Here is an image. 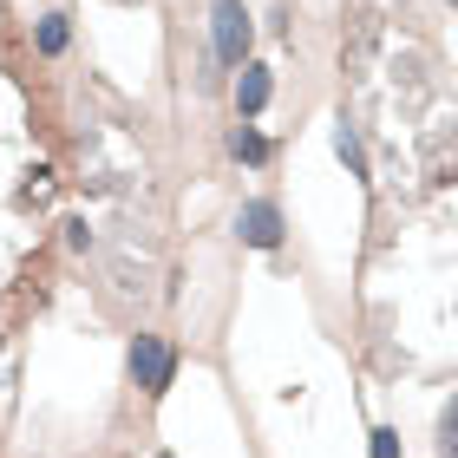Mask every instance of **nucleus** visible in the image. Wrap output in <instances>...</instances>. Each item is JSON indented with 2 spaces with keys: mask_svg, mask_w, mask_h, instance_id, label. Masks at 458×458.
Here are the masks:
<instances>
[{
  "mask_svg": "<svg viewBox=\"0 0 458 458\" xmlns=\"http://www.w3.org/2000/svg\"><path fill=\"white\" fill-rule=\"evenodd\" d=\"M229 157H242V164H262V157H268V138L256 131V124H236V131H229Z\"/></svg>",
  "mask_w": 458,
  "mask_h": 458,
  "instance_id": "obj_5",
  "label": "nucleus"
},
{
  "mask_svg": "<svg viewBox=\"0 0 458 458\" xmlns=\"http://www.w3.org/2000/svg\"><path fill=\"white\" fill-rule=\"evenodd\" d=\"M39 53H66V13H47V20H39Z\"/></svg>",
  "mask_w": 458,
  "mask_h": 458,
  "instance_id": "obj_7",
  "label": "nucleus"
},
{
  "mask_svg": "<svg viewBox=\"0 0 458 458\" xmlns=\"http://www.w3.org/2000/svg\"><path fill=\"white\" fill-rule=\"evenodd\" d=\"M118 7H138V0H118Z\"/></svg>",
  "mask_w": 458,
  "mask_h": 458,
  "instance_id": "obj_11",
  "label": "nucleus"
},
{
  "mask_svg": "<svg viewBox=\"0 0 458 458\" xmlns=\"http://www.w3.org/2000/svg\"><path fill=\"white\" fill-rule=\"evenodd\" d=\"M335 151L347 157L353 177H367V151H360V131H353V124H341V131H335Z\"/></svg>",
  "mask_w": 458,
  "mask_h": 458,
  "instance_id": "obj_6",
  "label": "nucleus"
},
{
  "mask_svg": "<svg viewBox=\"0 0 458 458\" xmlns=\"http://www.w3.org/2000/svg\"><path fill=\"white\" fill-rule=\"evenodd\" d=\"M131 380H138L144 393H164V386H171V347H164L157 335H138V341H131Z\"/></svg>",
  "mask_w": 458,
  "mask_h": 458,
  "instance_id": "obj_2",
  "label": "nucleus"
},
{
  "mask_svg": "<svg viewBox=\"0 0 458 458\" xmlns=\"http://www.w3.org/2000/svg\"><path fill=\"white\" fill-rule=\"evenodd\" d=\"M66 249H92V229L86 223H66Z\"/></svg>",
  "mask_w": 458,
  "mask_h": 458,
  "instance_id": "obj_10",
  "label": "nucleus"
},
{
  "mask_svg": "<svg viewBox=\"0 0 458 458\" xmlns=\"http://www.w3.org/2000/svg\"><path fill=\"white\" fill-rule=\"evenodd\" d=\"M216 59L223 66H242L249 59V13H242V0H216Z\"/></svg>",
  "mask_w": 458,
  "mask_h": 458,
  "instance_id": "obj_1",
  "label": "nucleus"
},
{
  "mask_svg": "<svg viewBox=\"0 0 458 458\" xmlns=\"http://www.w3.org/2000/svg\"><path fill=\"white\" fill-rule=\"evenodd\" d=\"M373 458H400V432H386V426L373 432Z\"/></svg>",
  "mask_w": 458,
  "mask_h": 458,
  "instance_id": "obj_9",
  "label": "nucleus"
},
{
  "mask_svg": "<svg viewBox=\"0 0 458 458\" xmlns=\"http://www.w3.org/2000/svg\"><path fill=\"white\" fill-rule=\"evenodd\" d=\"M236 236H242L249 249H276V242H282V210H276V203H242Z\"/></svg>",
  "mask_w": 458,
  "mask_h": 458,
  "instance_id": "obj_3",
  "label": "nucleus"
},
{
  "mask_svg": "<svg viewBox=\"0 0 458 458\" xmlns=\"http://www.w3.org/2000/svg\"><path fill=\"white\" fill-rule=\"evenodd\" d=\"M268 92H276V86H268V66H249V59H242V79H236V112H242V118H256V112L268 106Z\"/></svg>",
  "mask_w": 458,
  "mask_h": 458,
  "instance_id": "obj_4",
  "label": "nucleus"
},
{
  "mask_svg": "<svg viewBox=\"0 0 458 458\" xmlns=\"http://www.w3.org/2000/svg\"><path fill=\"white\" fill-rule=\"evenodd\" d=\"M20 197H27L33 210H39V203H53V171H47V164H39V171H27V183H20Z\"/></svg>",
  "mask_w": 458,
  "mask_h": 458,
  "instance_id": "obj_8",
  "label": "nucleus"
}]
</instances>
